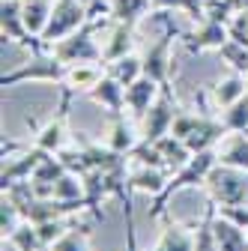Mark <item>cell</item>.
Wrapping results in <instances>:
<instances>
[{"mask_svg": "<svg viewBox=\"0 0 248 251\" xmlns=\"http://www.w3.org/2000/svg\"><path fill=\"white\" fill-rule=\"evenodd\" d=\"M215 162H219V152H215V147H212V150H200V152H195L179 171H174V174L168 176V185L162 188V195L152 198L149 215H152V218H162L168 201H171L176 192H182V188H189V185H198V182L203 185V179H206V174L215 168Z\"/></svg>", "mask_w": 248, "mask_h": 251, "instance_id": "obj_1", "label": "cell"}, {"mask_svg": "<svg viewBox=\"0 0 248 251\" xmlns=\"http://www.w3.org/2000/svg\"><path fill=\"white\" fill-rule=\"evenodd\" d=\"M111 18L99 21V18H90L81 30H75V33L57 39L54 45H48V51L60 60L66 63V66H75V63H105L102 60V45L96 42V30L105 27Z\"/></svg>", "mask_w": 248, "mask_h": 251, "instance_id": "obj_2", "label": "cell"}, {"mask_svg": "<svg viewBox=\"0 0 248 251\" xmlns=\"http://www.w3.org/2000/svg\"><path fill=\"white\" fill-rule=\"evenodd\" d=\"M203 188H206V195H209V201L215 206L248 203V171L215 162V168L203 179Z\"/></svg>", "mask_w": 248, "mask_h": 251, "instance_id": "obj_3", "label": "cell"}, {"mask_svg": "<svg viewBox=\"0 0 248 251\" xmlns=\"http://www.w3.org/2000/svg\"><path fill=\"white\" fill-rule=\"evenodd\" d=\"M87 21H90V6L87 3H81V0H57L54 9H51V18H48V27H45V33L39 39L48 48L57 39H63V36L75 33V30H81Z\"/></svg>", "mask_w": 248, "mask_h": 251, "instance_id": "obj_4", "label": "cell"}, {"mask_svg": "<svg viewBox=\"0 0 248 251\" xmlns=\"http://www.w3.org/2000/svg\"><path fill=\"white\" fill-rule=\"evenodd\" d=\"M230 39L227 33V21L219 18L215 12H203L195 24V30H189V33H182V48L189 54H203V51H219L224 42Z\"/></svg>", "mask_w": 248, "mask_h": 251, "instance_id": "obj_5", "label": "cell"}, {"mask_svg": "<svg viewBox=\"0 0 248 251\" xmlns=\"http://www.w3.org/2000/svg\"><path fill=\"white\" fill-rule=\"evenodd\" d=\"M105 75V63H75L66 66V75L60 81V114H69V105L75 96H87Z\"/></svg>", "mask_w": 248, "mask_h": 251, "instance_id": "obj_6", "label": "cell"}, {"mask_svg": "<svg viewBox=\"0 0 248 251\" xmlns=\"http://www.w3.org/2000/svg\"><path fill=\"white\" fill-rule=\"evenodd\" d=\"M66 75V63H60L51 51H42V54H30V60L24 63V66L12 69V72H3V78H0V84L6 87H15L18 81H51V84H60Z\"/></svg>", "mask_w": 248, "mask_h": 251, "instance_id": "obj_7", "label": "cell"}, {"mask_svg": "<svg viewBox=\"0 0 248 251\" xmlns=\"http://www.w3.org/2000/svg\"><path fill=\"white\" fill-rule=\"evenodd\" d=\"M176 114H179V105H176L174 93H171V84H168V87H162V93H159V99L152 102V108L141 117V129H138L141 132V141L156 144L159 138H165L171 132Z\"/></svg>", "mask_w": 248, "mask_h": 251, "instance_id": "obj_8", "label": "cell"}, {"mask_svg": "<svg viewBox=\"0 0 248 251\" xmlns=\"http://www.w3.org/2000/svg\"><path fill=\"white\" fill-rule=\"evenodd\" d=\"M42 150L39 147H30V150H24L21 155H3V171H0V192H6V188H12L15 182H21V179H30L33 176V171H36V165L42 162Z\"/></svg>", "mask_w": 248, "mask_h": 251, "instance_id": "obj_9", "label": "cell"}, {"mask_svg": "<svg viewBox=\"0 0 248 251\" xmlns=\"http://www.w3.org/2000/svg\"><path fill=\"white\" fill-rule=\"evenodd\" d=\"M105 144L123 155H132V150L141 144V132H135V126L126 120V114H108V126H105Z\"/></svg>", "mask_w": 248, "mask_h": 251, "instance_id": "obj_10", "label": "cell"}, {"mask_svg": "<svg viewBox=\"0 0 248 251\" xmlns=\"http://www.w3.org/2000/svg\"><path fill=\"white\" fill-rule=\"evenodd\" d=\"M159 93H162V84L147 78V75H141L138 81H132L126 87V111L132 114V120L141 123V117L152 108V102L159 99Z\"/></svg>", "mask_w": 248, "mask_h": 251, "instance_id": "obj_11", "label": "cell"}, {"mask_svg": "<svg viewBox=\"0 0 248 251\" xmlns=\"http://www.w3.org/2000/svg\"><path fill=\"white\" fill-rule=\"evenodd\" d=\"M135 51V24L126 21H108V36L102 42V60L114 63Z\"/></svg>", "mask_w": 248, "mask_h": 251, "instance_id": "obj_12", "label": "cell"}, {"mask_svg": "<svg viewBox=\"0 0 248 251\" xmlns=\"http://www.w3.org/2000/svg\"><path fill=\"white\" fill-rule=\"evenodd\" d=\"M212 206V236H215V248L219 251H248V233L233 225L230 218L219 215V209H215V203L209 201Z\"/></svg>", "mask_w": 248, "mask_h": 251, "instance_id": "obj_13", "label": "cell"}, {"mask_svg": "<svg viewBox=\"0 0 248 251\" xmlns=\"http://www.w3.org/2000/svg\"><path fill=\"white\" fill-rule=\"evenodd\" d=\"M245 93H248V78H245L242 72H230L227 78L215 81V84L209 87V102H212L215 111H224V108H230L236 99H242Z\"/></svg>", "mask_w": 248, "mask_h": 251, "instance_id": "obj_14", "label": "cell"}, {"mask_svg": "<svg viewBox=\"0 0 248 251\" xmlns=\"http://www.w3.org/2000/svg\"><path fill=\"white\" fill-rule=\"evenodd\" d=\"M87 99L96 102V105H102L108 114H120V111H126V87L105 72L102 81L87 93Z\"/></svg>", "mask_w": 248, "mask_h": 251, "instance_id": "obj_15", "label": "cell"}, {"mask_svg": "<svg viewBox=\"0 0 248 251\" xmlns=\"http://www.w3.org/2000/svg\"><path fill=\"white\" fill-rule=\"evenodd\" d=\"M215 152H219L222 165H233V168L248 171V132H227L219 141Z\"/></svg>", "mask_w": 248, "mask_h": 251, "instance_id": "obj_16", "label": "cell"}, {"mask_svg": "<svg viewBox=\"0 0 248 251\" xmlns=\"http://www.w3.org/2000/svg\"><path fill=\"white\" fill-rule=\"evenodd\" d=\"M66 117L69 114H54L42 129L36 132V138H33V147H39L42 152H51V155H57L60 150L66 147Z\"/></svg>", "mask_w": 248, "mask_h": 251, "instance_id": "obj_17", "label": "cell"}, {"mask_svg": "<svg viewBox=\"0 0 248 251\" xmlns=\"http://www.w3.org/2000/svg\"><path fill=\"white\" fill-rule=\"evenodd\" d=\"M152 251H195V227L182 222H168Z\"/></svg>", "mask_w": 248, "mask_h": 251, "instance_id": "obj_18", "label": "cell"}, {"mask_svg": "<svg viewBox=\"0 0 248 251\" xmlns=\"http://www.w3.org/2000/svg\"><path fill=\"white\" fill-rule=\"evenodd\" d=\"M168 176L171 171L165 168H147V165H138L132 174H129V188H132V195L135 192H144V195H162V188L168 185Z\"/></svg>", "mask_w": 248, "mask_h": 251, "instance_id": "obj_19", "label": "cell"}, {"mask_svg": "<svg viewBox=\"0 0 248 251\" xmlns=\"http://www.w3.org/2000/svg\"><path fill=\"white\" fill-rule=\"evenodd\" d=\"M156 150H159V155H162V162H165V168L174 174V171H179L185 162L192 159V150H189V144H185L182 138H176V135H165V138H159L156 141Z\"/></svg>", "mask_w": 248, "mask_h": 251, "instance_id": "obj_20", "label": "cell"}, {"mask_svg": "<svg viewBox=\"0 0 248 251\" xmlns=\"http://www.w3.org/2000/svg\"><path fill=\"white\" fill-rule=\"evenodd\" d=\"M105 72L111 75V78H117L123 87H129L132 81H138L141 75H144V60H141V54H126V57H120V60H114V63H105Z\"/></svg>", "mask_w": 248, "mask_h": 251, "instance_id": "obj_21", "label": "cell"}, {"mask_svg": "<svg viewBox=\"0 0 248 251\" xmlns=\"http://www.w3.org/2000/svg\"><path fill=\"white\" fill-rule=\"evenodd\" d=\"M21 3H24V24H27V30L33 36H42L45 27H48L54 3L51 0H21Z\"/></svg>", "mask_w": 248, "mask_h": 251, "instance_id": "obj_22", "label": "cell"}, {"mask_svg": "<svg viewBox=\"0 0 248 251\" xmlns=\"http://www.w3.org/2000/svg\"><path fill=\"white\" fill-rule=\"evenodd\" d=\"M219 117H222L227 132H248V93L242 99H236L230 108H224Z\"/></svg>", "mask_w": 248, "mask_h": 251, "instance_id": "obj_23", "label": "cell"}, {"mask_svg": "<svg viewBox=\"0 0 248 251\" xmlns=\"http://www.w3.org/2000/svg\"><path fill=\"white\" fill-rule=\"evenodd\" d=\"M215 54H219L227 66H230V72H242V75L248 72V45H242L236 39H227Z\"/></svg>", "mask_w": 248, "mask_h": 251, "instance_id": "obj_24", "label": "cell"}, {"mask_svg": "<svg viewBox=\"0 0 248 251\" xmlns=\"http://www.w3.org/2000/svg\"><path fill=\"white\" fill-rule=\"evenodd\" d=\"M87 239H90V227L87 225H72L63 236H60L51 248L54 251H90V245H87Z\"/></svg>", "mask_w": 248, "mask_h": 251, "instance_id": "obj_25", "label": "cell"}, {"mask_svg": "<svg viewBox=\"0 0 248 251\" xmlns=\"http://www.w3.org/2000/svg\"><path fill=\"white\" fill-rule=\"evenodd\" d=\"M18 251H39L42 248V239H39V230H36V225H30V222H21L18 225V230L12 233V236H6Z\"/></svg>", "mask_w": 248, "mask_h": 251, "instance_id": "obj_26", "label": "cell"}, {"mask_svg": "<svg viewBox=\"0 0 248 251\" xmlns=\"http://www.w3.org/2000/svg\"><path fill=\"white\" fill-rule=\"evenodd\" d=\"M152 3V12H171V9H182V12H189L195 21L206 12L203 6V0H149Z\"/></svg>", "mask_w": 248, "mask_h": 251, "instance_id": "obj_27", "label": "cell"}, {"mask_svg": "<svg viewBox=\"0 0 248 251\" xmlns=\"http://www.w3.org/2000/svg\"><path fill=\"white\" fill-rule=\"evenodd\" d=\"M21 222H24V218H21L18 206H15L9 198L0 201V233H3V239H6V236H12V233L18 230V225H21Z\"/></svg>", "mask_w": 248, "mask_h": 251, "instance_id": "obj_28", "label": "cell"}, {"mask_svg": "<svg viewBox=\"0 0 248 251\" xmlns=\"http://www.w3.org/2000/svg\"><path fill=\"white\" fill-rule=\"evenodd\" d=\"M195 251H219L215 248V236H212V206H206L203 222L195 227Z\"/></svg>", "mask_w": 248, "mask_h": 251, "instance_id": "obj_29", "label": "cell"}, {"mask_svg": "<svg viewBox=\"0 0 248 251\" xmlns=\"http://www.w3.org/2000/svg\"><path fill=\"white\" fill-rule=\"evenodd\" d=\"M227 33H230V39L248 45V9L230 15V21H227Z\"/></svg>", "mask_w": 248, "mask_h": 251, "instance_id": "obj_30", "label": "cell"}, {"mask_svg": "<svg viewBox=\"0 0 248 251\" xmlns=\"http://www.w3.org/2000/svg\"><path fill=\"white\" fill-rule=\"evenodd\" d=\"M219 209V215L230 218L233 225H239L242 230H248V203H239V206H215Z\"/></svg>", "mask_w": 248, "mask_h": 251, "instance_id": "obj_31", "label": "cell"}, {"mask_svg": "<svg viewBox=\"0 0 248 251\" xmlns=\"http://www.w3.org/2000/svg\"><path fill=\"white\" fill-rule=\"evenodd\" d=\"M0 251H18V248H15V245H12L9 239H3V248H0Z\"/></svg>", "mask_w": 248, "mask_h": 251, "instance_id": "obj_32", "label": "cell"}, {"mask_svg": "<svg viewBox=\"0 0 248 251\" xmlns=\"http://www.w3.org/2000/svg\"><path fill=\"white\" fill-rule=\"evenodd\" d=\"M39 251H54V248H51V245H42V248H39Z\"/></svg>", "mask_w": 248, "mask_h": 251, "instance_id": "obj_33", "label": "cell"}, {"mask_svg": "<svg viewBox=\"0 0 248 251\" xmlns=\"http://www.w3.org/2000/svg\"><path fill=\"white\" fill-rule=\"evenodd\" d=\"M51 3H57V0H51Z\"/></svg>", "mask_w": 248, "mask_h": 251, "instance_id": "obj_34", "label": "cell"}, {"mask_svg": "<svg viewBox=\"0 0 248 251\" xmlns=\"http://www.w3.org/2000/svg\"><path fill=\"white\" fill-rule=\"evenodd\" d=\"M245 78H248V72H245Z\"/></svg>", "mask_w": 248, "mask_h": 251, "instance_id": "obj_35", "label": "cell"}]
</instances>
